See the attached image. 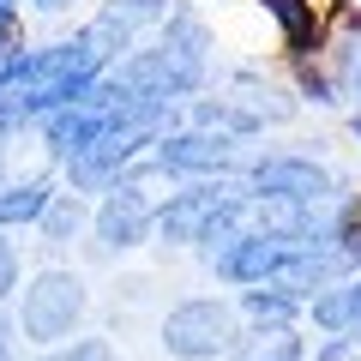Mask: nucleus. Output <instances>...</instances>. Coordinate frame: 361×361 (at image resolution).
<instances>
[{"mask_svg": "<svg viewBox=\"0 0 361 361\" xmlns=\"http://www.w3.org/2000/svg\"><path fill=\"white\" fill-rule=\"evenodd\" d=\"M259 199H289V205H325L337 199V175H325L313 157H265L247 169Z\"/></svg>", "mask_w": 361, "mask_h": 361, "instance_id": "nucleus-4", "label": "nucleus"}, {"mask_svg": "<svg viewBox=\"0 0 361 361\" xmlns=\"http://www.w3.org/2000/svg\"><path fill=\"white\" fill-rule=\"evenodd\" d=\"M235 199H241L235 180H211V187H193V193H175L163 211H157L151 229H157V241H163V247H199L211 229H217V217L235 205Z\"/></svg>", "mask_w": 361, "mask_h": 361, "instance_id": "nucleus-3", "label": "nucleus"}, {"mask_svg": "<svg viewBox=\"0 0 361 361\" xmlns=\"http://www.w3.org/2000/svg\"><path fill=\"white\" fill-rule=\"evenodd\" d=\"M85 223V211H78V199L73 193H54V205L42 211V229H49V241H66V235Z\"/></svg>", "mask_w": 361, "mask_h": 361, "instance_id": "nucleus-14", "label": "nucleus"}, {"mask_svg": "<svg viewBox=\"0 0 361 361\" xmlns=\"http://www.w3.org/2000/svg\"><path fill=\"white\" fill-rule=\"evenodd\" d=\"M307 349H301V337H295V325L289 331H253L241 349H229V361H301Z\"/></svg>", "mask_w": 361, "mask_h": 361, "instance_id": "nucleus-12", "label": "nucleus"}, {"mask_svg": "<svg viewBox=\"0 0 361 361\" xmlns=\"http://www.w3.org/2000/svg\"><path fill=\"white\" fill-rule=\"evenodd\" d=\"M90 223H97V241H103L109 253H127V247H139L145 235H151L157 205H151V193H145L139 180H115Z\"/></svg>", "mask_w": 361, "mask_h": 361, "instance_id": "nucleus-5", "label": "nucleus"}, {"mask_svg": "<svg viewBox=\"0 0 361 361\" xmlns=\"http://www.w3.org/2000/svg\"><path fill=\"white\" fill-rule=\"evenodd\" d=\"M151 163L169 175H229L241 169V145L223 133H175V139H157Z\"/></svg>", "mask_w": 361, "mask_h": 361, "instance_id": "nucleus-8", "label": "nucleus"}, {"mask_svg": "<svg viewBox=\"0 0 361 361\" xmlns=\"http://www.w3.org/2000/svg\"><path fill=\"white\" fill-rule=\"evenodd\" d=\"M241 313H247L253 331H289V325L301 319V295L265 283V289H247V295H241Z\"/></svg>", "mask_w": 361, "mask_h": 361, "instance_id": "nucleus-10", "label": "nucleus"}, {"mask_svg": "<svg viewBox=\"0 0 361 361\" xmlns=\"http://www.w3.org/2000/svg\"><path fill=\"white\" fill-rule=\"evenodd\" d=\"M349 133H355V145H361V115H355V121H349Z\"/></svg>", "mask_w": 361, "mask_h": 361, "instance_id": "nucleus-22", "label": "nucleus"}, {"mask_svg": "<svg viewBox=\"0 0 361 361\" xmlns=\"http://www.w3.org/2000/svg\"><path fill=\"white\" fill-rule=\"evenodd\" d=\"M18 49V0H0V61Z\"/></svg>", "mask_w": 361, "mask_h": 361, "instance_id": "nucleus-19", "label": "nucleus"}, {"mask_svg": "<svg viewBox=\"0 0 361 361\" xmlns=\"http://www.w3.org/2000/svg\"><path fill=\"white\" fill-rule=\"evenodd\" d=\"M235 343V307L217 295H193V301H180V307H169L163 319V349L175 361H217L229 355Z\"/></svg>", "mask_w": 361, "mask_h": 361, "instance_id": "nucleus-2", "label": "nucleus"}, {"mask_svg": "<svg viewBox=\"0 0 361 361\" xmlns=\"http://www.w3.org/2000/svg\"><path fill=\"white\" fill-rule=\"evenodd\" d=\"M271 18H277V30H283V49L295 54L301 66L313 61V54L325 49V13L319 0H259Z\"/></svg>", "mask_w": 361, "mask_h": 361, "instance_id": "nucleus-9", "label": "nucleus"}, {"mask_svg": "<svg viewBox=\"0 0 361 361\" xmlns=\"http://www.w3.org/2000/svg\"><path fill=\"white\" fill-rule=\"evenodd\" d=\"M85 307H90L85 283H78L73 271L49 265V271H37V277L25 283V301H18V325H25L30 343L54 349V343H73V325L85 319Z\"/></svg>", "mask_w": 361, "mask_h": 361, "instance_id": "nucleus-1", "label": "nucleus"}, {"mask_svg": "<svg viewBox=\"0 0 361 361\" xmlns=\"http://www.w3.org/2000/svg\"><path fill=\"white\" fill-rule=\"evenodd\" d=\"M301 97H307V103H337V78L331 73H319V66H301Z\"/></svg>", "mask_w": 361, "mask_h": 361, "instance_id": "nucleus-16", "label": "nucleus"}, {"mask_svg": "<svg viewBox=\"0 0 361 361\" xmlns=\"http://www.w3.org/2000/svg\"><path fill=\"white\" fill-rule=\"evenodd\" d=\"M295 247H301V241H295ZM283 259H289V241H271V235H241V241H229V247H217V253H205V265L217 271L223 283L265 289V283H277Z\"/></svg>", "mask_w": 361, "mask_h": 361, "instance_id": "nucleus-6", "label": "nucleus"}, {"mask_svg": "<svg viewBox=\"0 0 361 361\" xmlns=\"http://www.w3.org/2000/svg\"><path fill=\"white\" fill-rule=\"evenodd\" d=\"M30 6H37V13H66L73 0H30Z\"/></svg>", "mask_w": 361, "mask_h": 361, "instance_id": "nucleus-20", "label": "nucleus"}, {"mask_svg": "<svg viewBox=\"0 0 361 361\" xmlns=\"http://www.w3.org/2000/svg\"><path fill=\"white\" fill-rule=\"evenodd\" d=\"M49 361H115V343H109V337H73V343H66L61 355H49Z\"/></svg>", "mask_w": 361, "mask_h": 361, "instance_id": "nucleus-15", "label": "nucleus"}, {"mask_svg": "<svg viewBox=\"0 0 361 361\" xmlns=\"http://www.w3.org/2000/svg\"><path fill=\"white\" fill-rule=\"evenodd\" d=\"M151 25H163V0H109L103 13L78 30V42H85L103 66H115V54L127 49L139 30H151Z\"/></svg>", "mask_w": 361, "mask_h": 361, "instance_id": "nucleus-7", "label": "nucleus"}, {"mask_svg": "<svg viewBox=\"0 0 361 361\" xmlns=\"http://www.w3.org/2000/svg\"><path fill=\"white\" fill-rule=\"evenodd\" d=\"M319 361H361V331H337L331 343L319 349Z\"/></svg>", "mask_w": 361, "mask_h": 361, "instance_id": "nucleus-17", "label": "nucleus"}, {"mask_svg": "<svg viewBox=\"0 0 361 361\" xmlns=\"http://www.w3.org/2000/svg\"><path fill=\"white\" fill-rule=\"evenodd\" d=\"M331 78H337V90L361 97V18H349L343 37H337V49H331Z\"/></svg>", "mask_w": 361, "mask_h": 361, "instance_id": "nucleus-13", "label": "nucleus"}, {"mask_svg": "<svg viewBox=\"0 0 361 361\" xmlns=\"http://www.w3.org/2000/svg\"><path fill=\"white\" fill-rule=\"evenodd\" d=\"M54 205V187L42 175L30 180H6L0 187V229H18V223H42V211Z\"/></svg>", "mask_w": 361, "mask_h": 361, "instance_id": "nucleus-11", "label": "nucleus"}, {"mask_svg": "<svg viewBox=\"0 0 361 361\" xmlns=\"http://www.w3.org/2000/svg\"><path fill=\"white\" fill-rule=\"evenodd\" d=\"M0 361H18V355H13V337H6V331H0Z\"/></svg>", "mask_w": 361, "mask_h": 361, "instance_id": "nucleus-21", "label": "nucleus"}, {"mask_svg": "<svg viewBox=\"0 0 361 361\" xmlns=\"http://www.w3.org/2000/svg\"><path fill=\"white\" fill-rule=\"evenodd\" d=\"M18 289V247L0 241V307H6V295Z\"/></svg>", "mask_w": 361, "mask_h": 361, "instance_id": "nucleus-18", "label": "nucleus"}]
</instances>
